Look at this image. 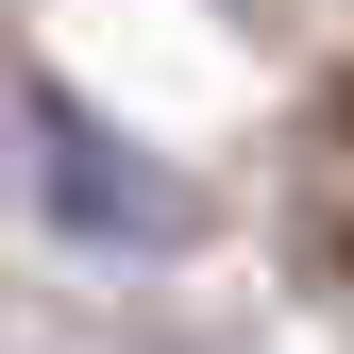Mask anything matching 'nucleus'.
<instances>
[{
    "label": "nucleus",
    "mask_w": 354,
    "mask_h": 354,
    "mask_svg": "<svg viewBox=\"0 0 354 354\" xmlns=\"http://www.w3.org/2000/svg\"><path fill=\"white\" fill-rule=\"evenodd\" d=\"M34 136H51V186H68L84 236H186L169 169H152V152H102V118H84V102H34Z\"/></svg>",
    "instance_id": "nucleus-1"
},
{
    "label": "nucleus",
    "mask_w": 354,
    "mask_h": 354,
    "mask_svg": "<svg viewBox=\"0 0 354 354\" xmlns=\"http://www.w3.org/2000/svg\"><path fill=\"white\" fill-rule=\"evenodd\" d=\"M337 270H354V186H337Z\"/></svg>",
    "instance_id": "nucleus-2"
}]
</instances>
